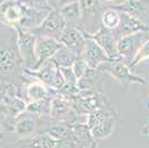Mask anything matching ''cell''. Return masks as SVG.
Here are the masks:
<instances>
[{"mask_svg":"<svg viewBox=\"0 0 149 148\" xmlns=\"http://www.w3.org/2000/svg\"><path fill=\"white\" fill-rule=\"evenodd\" d=\"M19 64L22 60L17 48L16 30L0 20V75H11Z\"/></svg>","mask_w":149,"mask_h":148,"instance_id":"cell-1","label":"cell"},{"mask_svg":"<svg viewBox=\"0 0 149 148\" xmlns=\"http://www.w3.org/2000/svg\"><path fill=\"white\" fill-rule=\"evenodd\" d=\"M100 73H107L111 76L119 85L124 87H129L132 84H139V85H147V80L141 77L135 75L131 71L128 64L123 60H109L104 62L98 69Z\"/></svg>","mask_w":149,"mask_h":148,"instance_id":"cell-2","label":"cell"},{"mask_svg":"<svg viewBox=\"0 0 149 148\" xmlns=\"http://www.w3.org/2000/svg\"><path fill=\"white\" fill-rule=\"evenodd\" d=\"M107 101L105 94L98 90H80V94L76 98L70 100V104L77 115L86 117L98 108L110 106Z\"/></svg>","mask_w":149,"mask_h":148,"instance_id":"cell-3","label":"cell"},{"mask_svg":"<svg viewBox=\"0 0 149 148\" xmlns=\"http://www.w3.org/2000/svg\"><path fill=\"white\" fill-rule=\"evenodd\" d=\"M17 34V48L19 55L22 60V65L26 69L31 70L37 62L36 56V43L37 36L33 35L30 30L24 29L21 27H15Z\"/></svg>","mask_w":149,"mask_h":148,"instance_id":"cell-4","label":"cell"},{"mask_svg":"<svg viewBox=\"0 0 149 148\" xmlns=\"http://www.w3.org/2000/svg\"><path fill=\"white\" fill-rule=\"evenodd\" d=\"M149 40V31H139L117 40V52L126 64L130 65L138 50Z\"/></svg>","mask_w":149,"mask_h":148,"instance_id":"cell-5","label":"cell"},{"mask_svg":"<svg viewBox=\"0 0 149 148\" xmlns=\"http://www.w3.org/2000/svg\"><path fill=\"white\" fill-rule=\"evenodd\" d=\"M25 74H28L30 77H35L36 80L44 82L46 86L51 90L59 91L62 87L66 85V81L62 78L59 71V68L54 62L48 61L38 70H28L25 69Z\"/></svg>","mask_w":149,"mask_h":148,"instance_id":"cell-6","label":"cell"},{"mask_svg":"<svg viewBox=\"0 0 149 148\" xmlns=\"http://www.w3.org/2000/svg\"><path fill=\"white\" fill-rule=\"evenodd\" d=\"M66 26H67V22L61 17L58 8H56V9L50 10V13L46 17L44 22L38 28L31 30V32L36 35L37 37H49L59 40Z\"/></svg>","mask_w":149,"mask_h":148,"instance_id":"cell-7","label":"cell"},{"mask_svg":"<svg viewBox=\"0 0 149 148\" xmlns=\"http://www.w3.org/2000/svg\"><path fill=\"white\" fill-rule=\"evenodd\" d=\"M49 117L55 124L63 123L70 126L78 123L76 120L77 114L72 109L70 101L62 96H57L50 100Z\"/></svg>","mask_w":149,"mask_h":148,"instance_id":"cell-8","label":"cell"},{"mask_svg":"<svg viewBox=\"0 0 149 148\" xmlns=\"http://www.w3.org/2000/svg\"><path fill=\"white\" fill-rule=\"evenodd\" d=\"M59 43H61L62 47L70 50L74 55L81 56L86 43V35L80 27L67 24L59 38Z\"/></svg>","mask_w":149,"mask_h":148,"instance_id":"cell-9","label":"cell"},{"mask_svg":"<svg viewBox=\"0 0 149 148\" xmlns=\"http://www.w3.org/2000/svg\"><path fill=\"white\" fill-rule=\"evenodd\" d=\"M85 32V31H84ZM87 37L91 38L100 46V48L108 55L111 60H123L117 52V39L115 38L111 30L100 25V27L93 34L85 32ZM124 61V60H123Z\"/></svg>","mask_w":149,"mask_h":148,"instance_id":"cell-10","label":"cell"},{"mask_svg":"<svg viewBox=\"0 0 149 148\" xmlns=\"http://www.w3.org/2000/svg\"><path fill=\"white\" fill-rule=\"evenodd\" d=\"M61 47V43L57 39L49 37H37V43H36L37 62L31 70H38L45 64L50 61Z\"/></svg>","mask_w":149,"mask_h":148,"instance_id":"cell-11","label":"cell"},{"mask_svg":"<svg viewBox=\"0 0 149 148\" xmlns=\"http://www.w3.org/2000/svg\"><path fill=\"white\" fill-rule=\"evenodd\" d=\"M80 57L85 59L88 67L91 68V69H98L104 62L111 60L105 51L100 48L99 45L87 36H86L85 48L82 50V54Z\"/></svg>","mask_w":149,"mask_h":148,"instance_id":"cell-12","label":"cell"},{"mask_svg":"<svg viewBox=\"0 0 149 148\" xmlns=\"http://www.w3.org/2000/svg\"><path fill=\"white\" fill-rule=\"evenodd\" d=\"M139 31H149V25L139 19L120 11V24L116 30L112 31L115 38L118 40L121 37L128 36Z\"/></svg>","mask_w":149,"mask_h":148,"instance_id":"cell-13","label":"cell"},{"mask_svg":"<svg viewBox=\"0 0 149 148\" xmlns=\"http://www.w3.org/2000/svg\"><path fill=\"white\" fill-rule=\"evenodd\" d=\"M21 6H22V19L19 24V27L30 31L41 25L46 17L48 16V13H50V10L48 9L36 8L29 5H21Z\"/></svg>","mask_w":149,"mask_h":148,"instance_id":"cell-14","label":"cell"},{"mask_svg":"<svg viewBox=\"0 0 149 148\" xmlns=\"http://www.w3.org/2000/svg\"><path fill=\"white\" fill-rule=\"evenodd\" d=\"M69 127H70V138L76 147L90 148L96 144L86 123L78 121L70 125Z\"/></svg>","mask_w":149,"mask_h":148,"instance_id":"cell-15","label":"cell"},{"mask_svg":"<svg viewBox=\"0 0 149 148\" xmlns=\"http://www.w3.org/2000/svg\"><path fill=\"white\" fill-rule=\"evenodd\" d=\"M81 8V20L80 24L87 25V22H91L96 29V24L100 21V17L102 13L101 1L100 0H79ZM97 30V29H96Z\"/></svg>","mask_w":149,"mask_h":148,"instance_id":"cell-16","label":"cell"},{"mask_svg":"<svg viewBox=\"0 0 149 148\" xmlns=\"http://www.w3.org/2000/svg\"><path fill=\"white\" fill-rule=\"evenodd\" d=\"M0 15L2 22L15 28L19 26L22 19V6L17 0H9L0 5Z\"/></svg>","mask_w":149,"mask_h":148,"instance_id":"cell-17","label":"cell"},{"mask_svg":"<svg viewBox=\"0 0 149 148\" xmlns=\"http://www.w3.org/2000/svg\"><path fill=\"white\" fill-rule=\"evenodd\" d=\"M147 2H148V0H126L121 5L115 6L113 8L121 11V13H128L129 16H132V17L146 22L143 20V17L146 13Z\"/></svg>","mask_w":149,"mask_h":148,"instance_id":"cell-18","label":"cell"},{"mask_svg":"<svg viewBox=\"0 0 149 148\" xmlns=\"http://www.w3.org/2000/svg\"><path fill=\"white\" fill-rule=\"evenodd\" d=\"M115 126H116V119H115V116H112V117L105 119L98 125H96L93 128H90V133H91L93 140L95 142L104 140V139H107L108 137H110L113 134Z\"/></svg>","mask_w":149,"mask_h":148,"instance_id":"cell-19","label":"cell"},{"mask_svg":"<svg viewBox=\"0 0 149 148\" xmlns=\"http://www.w3.org/2000/svg\"><path fill=\"white\" fill-rule=\"evenodd\" d=\"M48 90L49 88L41 81H31L26 86V96L30 101H40L48 99Z\"/></svg>","mask_w":149,"mask_h":148,"instance_id":"cell-20","label":"cell"},{"mask_svg":"<svg viewBox=\"0 0 149 148\" xmlns=\"http://www.w3.org/2000/svg\"><path fill=\"white\" fill-rule=\"evenodd\" d=\"M37 130V121L33 118L24 117L17 120L15 124L13 131L19 138H29Z\"/></svg>","mask_w":149,"mask_h":148,"instance_id":"cell-21","label":"cell"},{"mask_svg":"<svg viewBox=\"0 0 149 148\" xmlns=\"http://www.w3.org/2000/svg\"><path fill=\"white\" fill-rule=\"evenodd\" d=\"M61 17L68 25H76L80 24L81 20V8L79 2H72L66 6L58 8Z\"/></svg>","mask_w":149,"mask_h":148,"instance_id":"cell-22","label":"cell"},{"mask_svg":"<svg viewBox=\"0 0 149 148\" xmlns=\"http://www.w3.org/2000/svg\"><path fill=\"white\" fill-rule=\"evenodd\" d=\"M99 71L89 68L87 73L77 81V86L80 90H97L96 87L99 85Z\"/></svg>","mask_w":149,"mask_h":148,"instance_id":"cell-23","label":"cell"},{"mask_svg":"<svg viewBox=\"0 0 149 148\" xmlns=\"http://www.w3.org/2000/svg\"><path fill=\"white\" fill-rule=\"evenodd\" d=\"M120 24V11L112 8L105 9L100 17V25L109 30H116Z\"/></svg>","mask_w":149,"mask_h":148,"instance_id":"cell-24","label":"cell"},{"mask_svg":"<svg viewBox=\"0 0 149 148\" xmlns=\"http://www.w3.org/2000/svg\"><path fill=\"white\" fill-rule=\"evenodd\" d=\"M112 116H115V114H113V110L110 108V106L101 107V108H98L95 111H93L91 114H89L88 116H86V124L90 129V128L95 127L96 125L104 121L105 119L112 117Z\"/></svg>","mask_w":149,"mask_h":148,"instance_id":"cell-25","label":"cell"},{"mask_svg":"<svg viewBox=\"0 0 149 148\" xmlns=\"http://www.w3.org/2000/svg\"><path fill=\"white\" fill-rule=\"evenodd\" d=\"M79 56L74 55V52H71L65 47H61L60 49L57 51V54L51 59V61L54 62L58 68L61 67H72L74 62Z\"/></svg>","mask_w":149,"mask_h":148,"instance_id":"cell-26","label":"cell"},{"mask_svg":"<svg viewBox=\"0 0 149 148\" xmlns=\"http://www.w3.org/2000/svg\"><path fill=\"white\" fill-rule=\"evenodd\" d=\"M27 101L24 100L21 97L19 96H16L13 99H11L8 104L3 106L5 109H6V112L11 116L13 118H18L21 114H24L27 109Z\"/></svg>","mask_w":149,"mask_h":148,"instance_id":"cell-27","label":"cell"},{"mask_svg":"<svg viewBox=\"0 0 149 148\" xmlns=\"http://www.w3.org/2000/svg\"><path fill=\"white\" fill-rule=\"evenodd\" d=\"M46 134H48L50 137H52L57 142L69 139L70 138V127L67 124L63 123L54 124L49 128H47Z\"/></svg>","mask_w":149,"mask_h":148,"instance_id":"cell-28","label":"cell"},{"mask_svg":"<svg viewBox=\"0 0 149 148\" xmlns=\"http://www.w3.org/2000/svg\"><path fill=\"white\" fill-rule=\"evenodd\" d=\"M57 140L48 134H40V135L33 136L28 142V148H54L56 146Z\"/></svg>","mask_w":149,"mask_h":148,"instance_id":"cell-29","label":"cell"},{"mask_svg":"<svg viewBox=\"0 0 149 148\" xmlns=\"http://www.w3.org/2000/svg\"><path fill=\"white\" fill-rule=\"evenodd\" d=\"M17 95V87L9 82H0V106H5Z\"/></svg>","mask_w":149,"mask_h":148,"instance_id":"cell-30","label":"cell"},{"mask_svg":"<svg viewBox=\"0 0 149 148\" xmlns=\"http://www.w3.org/2000/svg\"><path fill=\"white\" fill-rule=\"evenodd\" d=\"M50 100L51 99H45L40 101H30L27 104V109L26 111L32 114V115H42L46 110V107H50Z\"/></svg>","mask_w":149,"mask_h":148,"instance_id":"cell-31","label":"cell"},{"mask_svg":"<svg viewBox=\"0 0 149 148\" xmlns=\"http://www.w3.org/2000/svg\"><path fill=\"white\" fill-rule=\"evenodd\" d=\"M147 59H149V40L146 43H143V47L138 50V52H137L136 56L134 57L132 61L130 62L129 67L130 68L135 67V66L139 65L140 62L145 61V60H147Z\"/></svg>","mask_w":149,"mask_h":148,"instance_id":"cell-32","label":"cell"},{"mask_svg":"<svg viewBox=\"0 0 149 148\" xmlns=\"http://www.w3.org/2000/svg\"><path fill=\"white\" fill-rule=\"evenodd\" d=\"M72 69H74V75H76V77H77V80H79L81 77L88 71L89 67H88L87 62L85 61V59L79 56V57L76 59V61L74 62Z\"/></svg>","mask_w":149,"mask_h":148,"instance_id":"cell-33","label":"cell"},{"mask_svg":"<svg viewBox=\"0 0 149 148\" xmlns=\"http://www.w3.org/2000/svg\"><path fill=\"white\" fill-rule=\"evenodd\" d=\"M59 71L61 74L62 78L65 79L66 84H74L77 85V77L74 73L72 67H61L59 68Z\"/></svg>","mask_w":149,"mask_h":148,"instance_id":"cell-34","label":"cell"},{"mask_svg":"<svg viewBox=\"0 0 149 148\" xmlns=\"http://www.w3.org/2000/svg\"><path fill=\"white\" fill-rule=\"evenodd\" d=\"M74 144L72 142L71 138L69 139H65V140H60V142H57L56 146L54 148H74Z\"/></svg>","mask_w":149,"mask_h":148,"instance_id":"cell-35","label":"cell"},{"mask_svg":"<svg viewBox=\"0 0 149 148\" xmlns=\"http://www.w3.org/2000/svg\"><path fill=\"white\" fill-rule=\"evenodd\" d=\"M102 2H106V3H111L112 6H118V5H121L123 2H125L126 0H100Z\"/></svg>","mask_w":149,"mask_h":148,"instance_id":"cell-36","label":"cell"},{"mask_svg":"<svg viewBox=\"0 0 149 148\" xmlns=\"http://www.w3.org/2000/svg\"><path fill=\"white\" fill-rule=\"evenodd\" d=\"M72 2H79V0H58V8L66 6L68 3H72Z\"/></svg>","mask_w":149,"mask_h":148,"instance_id":"cell-37","label":"cell"},{"mask_svg":"<svg viewBox=\"0 0 149 148\" xmlns=\"http://www.w3.org/2000/svg\"><path fill=\"white\" fill-rule=\"evenodd\" d=\"M7 1H9V0H0V5H2V3H5Z\"/></svg>","mask_w":149,"mask_h":148,"instance_id":"cell-38","label":"cell"},{"mask_svg":"<svg viewBox=\"0 0 149 148\" xmlns=\"http://www.w3.org/2000/svg\"><path fill=\"white\" fill-rule=\"evenodd\" d=\"M90 148H96V144H95V145H93V147H90Z\"/></svg>","mask_w":149,"mask_h":148,"instance_id":"cell-39","label":"cell"},{"mask_svg":"<svg viewBox=\"0 0 149 148\" xmlns=\"http://www.w3.org/2000/svg\"><path fill=\"white\" fill-rule=\"evenodd\" d=\"M0 130H1V121H0Z\"/></svg>","mask_w":149,"mask_h":148,"instance_id":"cell-40","label":"cell"},{"mask_svg":"<svg viewBox=\"0 0 149 148\" xmlns=\"http://www.w3.org/2000/svg\"><path fill=\"white\" fill-rule=\"evenodd\" d=\"M148 108H149V98H148Z\"/></svg>","mask_w":149,"mask_h":148,"instance_id":"cell-41","label":"cell"}]
</instances>
